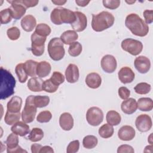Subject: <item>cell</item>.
<instances>
[{"instance_id": "obj_18", "label": "cell", "mask_w": 153, "mask_h": 153, "mask_svg": "<svg viewBox=\"0 0 153 153\" xmlns=\"http://www.w3.org/2000/svg\"><path fill=\"white\" fill-rule=\"evenodd\" d=\"M59 124L63 130H71L74 127V119L72 115L69 112L62 114L59 118Z\"/></svg>"}, {"instance_id": "obj_51", "label": "cell", "mask_w": 153, "mask_h": 153, "mask_svg": "<svg viewBox=\"0 0 153 153\" xmlns=\"http://www.w3.org/2000/svg\"><path fill=\"white\" fill-rule=\"evenodd\" d=\"M8 153H20V152H27L26 150H25L23 149L22 148L21 146H17L16 148L12 149H10V150H7Z\"/></svg>"}, {"instance_id": "obj_19", "label": "cell", "mask_w": 153, "mask_h": 153, "mask_svg": "<svg viewBox=\"0 0 153 153\" xmlns=\"http://www.w3.org/2000/svg\"><path fill=\"white\" fill-rule=\"evenodd\" d=\"M85 83L89 88L96 89L100 86L102 78L97 73L91 72L87 75L85 78Z\"/></svg>"}, {"instance_id": "obj_28", "label": "cell", "mask_w": 153, "mask_h": 153, "mask_svg": "<svg viewBox=\"0 0 153 153\" xmlns=\"http://www.w3.org/2000/svg\"><path fill=\"white\" fill-rule=\"evenodd\" d=\"M106 120L108 124H110L111 126H118L121 123V117L118 112L111 110L107 112Z\"/></svg>"}, {"instance_id": "obj_41", "label": "cell", "mask_w": 153, "mask_h": 153, "mask_svg": "<svg viewBox=\"0 0 153 153\" xmlns=\"http://www.w3.org/2000/svg\"><path fill=\"white\" fill-rule=\"evenodd\" d=\"M52 118V114L49 111H43L39 112L36 117V121L41 123H48Z\"/></svg>"}, {"instance_id": "obj_44", "label": "cell", "mask_w": 153, "mask_h": 153, "mask_svg": "<svg viewBox=\"0 0 153 153\" xmlns=\"http://www.w3.org/2000/svg\"><path fill=\"white\" fill-rule=\"evenodd\" d=\"M7 35L10 39L15 41L19 38L20 36V31L17 27L13 26L8 29L7 31Z\"/></svg>"}, {"instance_id": "obj_3", "label": "cell", "mask_w": 153, "mask_h": 153, "mask_svg": "<svg viewBox=\"0 0 153 153\" xmlns=\"http://www.w3.org/2000/svg\"><path fill=\"white\" fill-rule=\"evenodd\" d=\"M114 16L108 11L92 15L91 27L96 32H102L111 27L114 23Z\"/></svg>"}, {"instance_id": "obj_15", "label": "cell", "mask_w": 153, "mask_h": 153, "mask_svg": "<svg viewBox=\"0 0 153 153\" xmlns=\"http://www.w3.org/2000/svg\"><path fill=\"white\" fill-rule=\"evenodd\" d=\"M118 79L122 83L128 84L134 80L135 74L130 68L124 66L118 71Z\"/></svg>"}, {"instance_id": "obj_12", "label": "cell", "mask_w": 153, "mask_h": 153, "mask_svg": "<svg viewBox=\"0 0 153 153\" xmlns=\"http://www.w3.org/2000/svg\"><path fill=\"white\" fill-rule=\"evenodd\" d=\"M7 2L11 4V6L9 7V8L12 18L18 20L25 14L26 8L24 5L19 3L18 0L7 1Z\"/></svg>"}, {"instance_id": "obj_35", "label": "cell", "mask_w": 153, "mask_h": 153, "mask_svg": "<svg viewBox=\"0 0 153 153\" xmlns=\"http://www.w3.org/2000/svg\"><path fill=\"white\" fill-rule=\"evenodd\" d=\"M15 71L18 76L19 82L21 83L25 82L27 79L28 75L24 69V63H19L17 65L15 68Z\"/></svg>"}, {"instance_id": "obj_55", "label": "cell", "mask_w": 153, "mask_h": 153, "mask_svg": "<svg viewBox=\"0 0 153 153\" xmlns=\"http://www.w3.org/2000/svg\"><path fill=\"white\" fill-rule=\"evenodd\" d=\"M51 2L57 5H62L66 2V1H62V0H52Z\"/></svg>"}, {"instance_id": "obj_7", "label": "cell", "mask_w": 153, "mask_h": 153, "mask_svg": "<svg viewBox=\"0 0 153 153\" xmlns=\"http://www.w3.org/2000/svg\"><path fill=\"white\" fill-rule=\"evenodd\" d=\"M122 49L129 53L133 56H137L140 54L143 49L142 43L136 39L132 38H127L121 42Z\"/></svg>"}, {"instance_id": "obj_58", "label": "cell", "mask_w": 153, "mask_h": 153, "mask_svg": "<svg viewBox=\"0 0 153 153\" xmlns=\"http://www.w3.org/2000/svg\"><path fill=\"white\" fill-rule=\"evenodd\" d=\"M127 3H128V4H133V3H134L136 1H126Z\"/></svg>"}, {"instance_id": "obj_49", "label": "cell", "mask_w": 153, "mask_h": 153, "mask_svg": "<svg viewBox=\"0 0 153 153\" xmlns=\"http://www.w3.org/2000/svg\"><path fill=\"white\" fill-rule=\"evenodd\" d=\"M19 2L25 6L26 8L35 7L39 2L38 0H18Z\"/></svg>"}, {"instance_id": "obj_57", "label": "cell", "mask_w": 153, "mask_h": 153, "mask_svg": "<svg viewBox=\"0 0 153 153\" xmlns=\"http://www.w3.org/2000/svg\"><path fill=\"white\" fill-rule=\"evenodd\" d=\"M152 133H151V134H150V136H149V137H148V142H149V143L150 144H152Z\"/></svg>"}, {"instance_id": "obj_50", "label": "cell", "mask_w": 153, "mask_h": 153, "mask_svg": "<svg viewBox=\"0 0 153 153\" xmlns=\"http://www.w3.org/2000/svg\"><path fill=\"white\" fill-rule=\"evenodd\" d=\"M134 152V149L133 148L132 146L128 145H120L118 149H117V152L118 153H124V152H127V153H133Z\"/></svg>"}, {"instance_id": "obj_31", "label": "cell", "mask_w": 153, "mask_h": 153, "mask_svg": "<svg viewBox=\"0 0 153 153\" xmlns=\"http://www.w3.org/2000/svg\"><path fill=\"white\" fill-rule=\"evenodd\" d=\"M22 114L20 112L13 113L7 111L4 117V121L8 125H13L18 122Z\"/></svg>"}, {"instance_id": "obj_26", "label": "cell", "mask_w": 153, "mask_h": 153, "mask_svg": "<svg viewBox=\"0 0 153 153\" xmlns=\"http://www.w3.org/2000/svg\"><path fill=\"white\" fill-rule=\"evenodd\" d=\"M43 81L38 77H33L29 79L27 82L28 88L33 92H39L42 90Z\"/></svg>"}, {"instance_id": "obj_33", "label": "cell", "mask_w": 153, "mask_h": 153, "mask_svg": "<svg viewBox=\"0 0 153 153\" xmlns=\"http://www.w3.org/2000/svg\"><path fill=\"white\" fill-rule=\"evenodd\" d=\"M44 137V131L42 129L39 128H33L30 132L28 138L33 142H36L40 141Z\"/></svg>"}, {"instance_id": "obj_32", "label": "cell", "mask_w": 153, "mask_h": 153, "mask_svg": "<svg viewBox=\"0 0 153 153\" xmlns=\"http://www.w3.org/2000/svg\"><path fill=\"white\" fill-rule=\"evenodd\" d=\"M97 138L93 135H87L85 136L82 140L83 146L86 149H92L97 145Z\"/></svg>"}, {"instance_id": "obj_38", "label": "cell", "mask_w": 153, "mask_h": 153, "mask_svg": "<svg viewBox=\"0 0 153 153\" xmlns=\"http://www.w3.org/2000/svg\"><path fill=\"white\" fill-rule=\"evenodd\" d=\"M50 103V97L47 96H35L34 103L37 108L47 106Z\"/></svg>"}, {"instance_id": "obj_36", "label": "cell", "mask_w": 153, "mask_h": 153, "mask_svg": "<svg viewBox=\"0 0 153 153\" xmlns=\"http://www.w3.org/2000/svg\"><path fill=\"white\" fill-rule=\"evenodd\" d=\"M5 143L7 146V150L12 149L16 148L18 146V143H19L18 135L14 133L10 134L7 138Z\"/></svg>"}, {"instance_id": "obj_4", "label": "cell", "mask_w": 153, "mask_h": 153, "mask_svg": "<svg viewBox=\"0 0 153 153\" xmlns=\"http://www.w3.org/2000/svg\"><path fill=\"white\" fill-rule=\"evenodd\" d=\"M51 21L56 25L63 23L72 24L76 20L75 12L65 8H55L53 10L50 14Z\"/></svg>"}, {"instance_id": "obj_53", "label": "cell", "mask_w": 153, "mask_h": 153, "mask_svg": "<svg viewBox=\"0 0 153 153\" xmlns=\"http://www.w3.org/2000/svg\"><path fill=\"white\" fill-rule=\"evenodd\" d=\"M53 153L54 152V150L53 149V148L51 147H50V146H42L41 149H40L39 153Z\"/></svg>"}, {"instance_id": "obj_48", "label": "cell", "mask_w": 153, "mask_h": 153, "mask_svg": "<svg viewBox=\"0 0 153 153\" xmlns=\"http://www.w3.org/2000/svg\"><path fill=\"white\" fill-rule=\"evenodd\" d=\"M143 17L146 24H151L153 22V10H146L143 13Z\"/></svg>"}, {"instance_id": "obj_46", "label": "cell", "mask_w": 153, "mask_h": 153, "mask_svg": "<svg viewBox=\"0 0 153 153\" xmlns=\"http://www.w3.org/2000/svg\"><path fill=\"white\" fill-rule=\"evenodd\" d=\"M79 148V142L78 140H75L71 142L67 146V153H75L78 151Z\"/></svg>"}, {"instance_id": "obj_9", "label": "cell", "mask_w": 153, "mask_h": 153, "mask_svg": "<svg viewBox=\"0 0 153 153\" xmlns=\"http://www.w3.org/2000/svg\"><path fill=\"white\" fill-rule=\"evenodd\" d=\"M86 120L90 125L97 126L103 121V113L98 107H91L86 113Z\"/></svg>"}, {"instance_id": "obj_34", "label": "cell", "mask_w": 153, "mask_h": 153, "mask_svg": "<svg viewBox=\"0 0 153 153\" xmlns=\"http://www.w3.org/2000/svg\"><path fill=\"white\" fill-rule=\"evenodd\" d=\"M51 31V28L48 25L45 23H39L36 26L35 32L39 36L47 37L50 35Z\"/></svg>"}, {"instance_id": "obj_6", "label": "cell", "mask_w": 153, "mask_h": 153, "mask_svg": "<svg viewBox=\"0 0 153 153\" xmlns=\"http://www.w3.org/2000/svg\"><path fill=\"white\" fill-rule=\"evenodd\" d=\"M34 96L30 95L26 98L25 107L22 112V119L26 123H32L35 118L37 107L34 103Z\"/></svg>"}, {"instance_id": "obj_24", "label": "cell", "mask_w": 153, "mask_h": 153, "mask_svg": "<svg viewBox=\"0 0 153 153\" xmlns=\"http://www.w3.org/2000/svg\"><path fill=\"white\" fill-rule=\"evenodd\" d=\"M51 70V65L46 61H41L38 63L36 67V75L39 78H44L48 76Z\"/></svg>"}, {"instance_id": "obj_54", "label": "cell", "mask_w": 153, "mask_h": 153, "mask_svg": "<svg viewBox=\"0 0 153 153\" xmlns=\"http://www.w3.org/2000/svg\"><path fill=\"white\" fill-rule=\"evenodd\" d=\"M90 1H85V0H76V4L79 7H85L88 4Z\"/></svg>"}, {"instance_id": "obj_45", "label": "cell", "mask_w": 153, "mask_h": 153, "mask_svg": "<svg viewBox=\"0 0 153 153\" xmlns=\"http://www.w3.org/2000/svg\"><path fill=\"white\" fill-rule=\"evenodd\" d=\"M102 2L105 8L110 10L117 9L120 5V1L119 0H103Z\"/></svg>"}, {"instance_id": "obj_40", "label": "cell", "mask_w": 153, "mask_h": 153, "mask_svg": "<svg viewBox=\"0 0 153 153\" xmlns=\"http://www.w3.org/2000/svg\"><path fill=\"white\" fill-rule=\"evenodd\" d=\"M58 88H59V86L54 85L51 82L50 79H46L43 81L42 90H44L46 92L50 93H54L57 91Z\"/></svg>"}, {"instance_id": "obj_14", "label": "cell", "mask_w": 153, "mask_h": 153, "mask_svg": "<svg viewBox=\"0 0 153 153\" xmlns=\"http://www.w3.org/2000/svg\"><path fill=\"white\" fill-rule=\"evenodd\" d=\"M75 14L76 20L71 25L75 32H82L86 29L87 26V17L84 13L80 11H75Z\"/></svg>"}, {"instance_id": "obj_42", "label": "cell", "mask_w": 153, "mask_h": 153, "mask_svg": "<svg viewBox=\"0 0 153 153\" xmlns=\"http://www.w3.org/2000/svg\"><path fill=\"white\" fill-rule=\"evenodd\" d=\"M1 17V24L5 25L10 23L11 21V15L10 11V8H5L0 11Z\"/></svg>"}, {"instance_id": "obj_8", "label": "cell", "mask_w": 153, "mask_h": 153, "mask_svg": "<svg viewBox=\"0 0 153 153\" xmlns=\"http://www.w3.org/2000/svg\"><path fill=\"white\" fill-rule=\"evenodd\" d=\"M31 51L35 56H41L44 53L46 37L38 35L35 32L31 35Z\"/></svg>"}, {"instance_id": "obj_11", "label": "cell", "mask_w": 153, "mask_h": 153, "mask_svg": "<svg viewBox=\"0 0 153 153\" xmlns=\"http://www.w3.org/2000/svg\"><path fill=\"white\" fill-rule=\"evenodd\" d=\"M102 69L106 73H113L117 69V63L116 59L112 55L106 54L104 56L100 62Z\"/></svg>"}, {"instance_id": "obj_30", "label": "cell", "mask_w": 153, "mask_h": 153, "mask_svg": "<svg viewBox=\"0 0 153 153\" xmlns=\"http://www.w3.org/2000/svg\"><path fill=\"white\" fill-rule=\"evenodd\" d=\"M114 132V128L112 126L109 124H105L102 126L99 129V136L104 139H107L111 137Z\"/></svg>"}, {"instance_id": "obj_2", "label": "cell", "mask_w": 153, "mask_h": 153, "mask_svg": "<svg viewBox=\"0 0 153 153\" xmlns=\"http://www.w3.org/2000/svg\"><path fill=\"white\" fill-rule=\"evenodd\" d=\"M1 86L0 97L4 100L14 93V88L16 81L13 75L7 69L1 67Z\"/></svg>"}, {"instance_id": "obj_52", "label": "cell", "mask_w": 153, "mask_h": 153, "mask_svg": "<svg viewBox=\"0 0 153 153\" xmlns=\"http://www.w3.org/2000/svg\"><path fill=\"white\" fill-rule=\"evenodd\" d=\"M42 148V145L38 143H33L31 145V152L32 153H39L40 149Z\"/></svg>"}, {"instance_id": "obj_56", "label": "cell", "mask_w": 153, "mask_h": 153, "mask_svg": "<svg viewBox=\"0 0 153 153\" xmlns=\"http://www.w3.org/2000/svg\"><path fill=\"white\" fill-rule=\"evenodd\" d=\"M152 148H153V146L152 145H149V146H146L144 149V152H148V149H150V151L149 152H152Z\"/></svg>"}, {"instance_id": "obj_20", "label": "cell", "mask_w": 153, "mask_h": 153, "mask_svg": "<svg viewBox=\"0 0 153 153\" xmlns=\"http://www.w3.org/2000/svg\"><path fill=\"white\" fill-rule=\"evenodd\" d=\"M137 108L136 100L133 98H128L124 100L121 105L122 111L126 114L130 115L136 112Z\"/></svg>"}, {"instance_id": "obj_43", "label": "cell", "mask_w": 153, "mask_h": 153, "mask_svg": "<svg viewBox=\"0 0 153 153\" xmlns=\"http://www.w3.org/2000/svg\"><path fill=\"white\" fill-rule=\"evenodd\" d=\"M50 79L51 82L57 86H59L65 81V76L63 75L57 71H54Z\"/></svg>"}, {"instance_id": "obj_17", "label": "cell", "mask_w": 153, "mask_h": 153, "mask_svg": "<svg viewBox=\"0 0 153 153\" xmlns=\"http://www.w3.org/2000/svg\"><path fill=\"white\" fill-rule=\"evenodd\" d=\"M65 76L69 83H75L78 81L79 76V69L75 64H69L65 71Z\"/></svg>"}, {"instance_id": "obj_29", "label": "cell", "mask_w": 153, "mask_h": 153, "mask_svg": "<svg viewBox=\"0 0 153 153\" xmlns=\"http://www.w3.org/2000/svg\"><path fill=\"white\" fill-rule=\"evenodd\" d=\"M38 62L32 60H26L24 63V69L27 75L35 77L36 75V67Z\"/></svg>"}, {"instance_id": "obj_39", "label": "cell", "mask_w": 153, "mask_h": 153, "mask_svg": "<svg viewBox=\"0 0 153 153\" xmlns=\"http://www.w3.org/2000/svg\"><path fill=\"white\" fill-rule=\"evenodd\" d=\"M134 89L135 92L139 94H146L151 91V86L146 82H140L134 87Z\"/></svg>"}, {"instance_id": "obj_13", "label": "cell", "mask_w": 153, "mask_h": 153, "mask_svg": "<svg viewBox=\"0 0 153 153\" xmlns=\"http://www.w3.org/2000/svg\"><path fill=\"white\" fill-rule=\"evenodd\" d=\"M134 65L136 70L140 74L147 73L151 68L150 60L144 56L136 57L134 61Z\"/></svg>"}, {"instance_id": "obj_22", "label": "cell", "mask_w": 153, "mask_h": 153, "mask_svg": "<svg viewBox=\"0 0 153 153\" xmlns=\"http://www.w3.org/2000/svg\"><path fill=\"white\" fill-rule=\"evenodd\" d=\"M13 133L20 136H25L29 133V126L26 123L22 121H18L11 128Z\"/></svg>"}, {"instance_id": "obj_5", "label": "cell", "mask_w": 153, "mask_h": 153, "mask_svg": "<svg viewBox=\"0 0 153 153\" xmlns=\"http://www.w3.org/2000/svg\"><path fill=\"white\" fill-rule=\"evenodd\" d=\"M47 50L49 56L54 61L60 60L65 54L63 43L60 38H52L48 44Z\"/></svg>"}, {"instance_id": "obj_37", "label": "cell", "mask_w": 153, "mask_h": 153, "mask_svg": "<svg viewBox=\"0 0 153 153\" xmlns=\"http://www.w3.org/2000/svg\"><path fill=\"white\" fill-rule=\"evenodd\" d=\"M82 50L81 44L79 42L75 41L70 45L68 48V53L71 56L76 57L81 53Z\"/></svg>"}, {"instance_id": "obj_27", "label": "cell", "mask_w": 153, "mask_h": 153, "mask_svg": "<svg viewBox=\"0 0 153 153\" xmlns=\"http://www.w3.org/2000/svg\"><path fill=\"white\" fill-rule=\"evenodd\" d=\"M137 106L141 111H150L153 108V101L149 97H142L139 99Z\"/></svg>"}, {"instance_id": "obj_16", "label": "cell", "mask_w": 153, "mask_h": 153, "mask_svg": "<svg viewBox=\"0 0 153 153\" xmlns=\"http://www.w3.org/2000/svg\"><path fill=\"white\" fill-rule=\"evenodd\" d=\"M136 131L130 126H123L118 131V136L120 139L124 141L131 140L135 137Z\"/></svg>"}, {"instance_id": "obj_1", "label": "cell", "mask_w": 153, "mask_h": 153, "mask_svg": "<svg viewBox=\"0 0 153 153\" xmlns=\"http://www.w3.org/2000/svg\"><path fill=\"white\" fill-rule=\"evenodd\" d=\"M125 25L133 35L137 36H145L149 32L148 25L135 13H131L126 17Z\"/></svg>"}, {"instance_id": "obj_21", "label": "cell", "mask_w": 153, "mask_h": 153, "mask_svg": "<svg viewBox=\"0 0 153 153\" xmlns=\"http://www.w3.org/2000/svg\"><path fill=\"white\" fill-rule=\"evenodd\" d=\"M21 26L23 29L27 32H32L36 25V20L32 15H26L21 20Z\"/></svg>"}, {"instance_id": "obj_25", "label": "cell", "mask_w": 153, "mask_h": 153, "mask_svg": "<svg viewBox=\"0 0 153 153\" xmlns=\"http://www.w3.org/2000/svg\"><path fill=\"white\" fill-rule=\"evenodd\" d=\"M78 35L75 30H68L65 31L60 36V39L63 44L66 45H71L72 43L75 42L78 39Z\"/></svg>"}, {"instance_id": "obj_23", "label": "cell", "mask_w": 153, "mask_h": 153, "mask_svg": "<svg viewBox=\"0 0 153 153\" xmlns=\"http://www.w3.org/2000/svg\"><path fill=\"white\" fill-rule=\"evenodd\" d=\"M22 105V99L19 96H13L7 103V111L10 112H20Z\"/></svg>"}, {"instance_id": "obj_10", "label": "cell", "mask_w": 153, "mask_h": 153, "mask_svg": "<svg viewBox=\"0 0 153 153\" xmlns=\"http://www.w3.org/2000/svg\"><path fill=\"white\" fill-rule=\"evenodd\" d=\"M135 125L139 131L146 132L152 127L151 118L147 114H141L136 118Z\"/></svg>"}, {"instance_id": "obj_47", "label": "cell", "mask_w": 153, "mask_h": 153, "mask_svg": "<svg viewBox=\"0 0 153 153\" xmlns=\"http://www.w3.org/2000/svg\"><path fill=\"white\" fill-rule=\"evenodd\" d=\"M118 95L123 100L128 99L130 95V91L126 87H121L118 88Z\"/></svg>"}]
</instances>
